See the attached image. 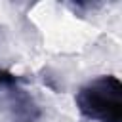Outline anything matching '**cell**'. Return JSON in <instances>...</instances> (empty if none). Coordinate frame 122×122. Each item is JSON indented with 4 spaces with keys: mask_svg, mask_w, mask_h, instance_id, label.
<instances>
[{
    "mask_svg": "<svg viewBox=\"0 0 122 122\" xmlns=\"http://www.w3.org/2000/svg\"><path fill=\"white\" fill-rule=\"evenodd\" d=\"M78 111L95 122H122V84L112 74H103L84 84L76 97Z\"/></svg>",
    "mask_w": 122,
    "mask_h": 122,
    "instance_id": "cell-1",
    "label": "cell"
},
{
    "mask_svg": "<svg viewBox=\"0 0 122 122\" xmlns=\"http://www.w3.org/2000/svg\"><path fill=\"white\" fill-rule=\"evenodd\" d=\"M17 84V78L6 71H0V88H10V86H15Z\"/></svg>",
    "mask_w": 122,
    "mask_h": 122,
    "instance_id": "cell-2",
    "label": "cell"
}]
</instances>
